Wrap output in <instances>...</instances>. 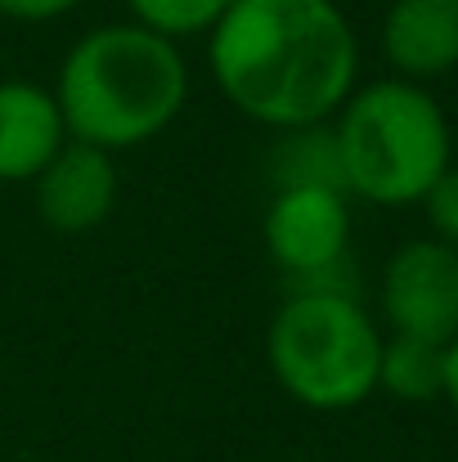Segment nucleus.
<instances>
[{
    "label": "nucleus",
    "instance_id": "obj_1",
    "mask_svg": "<svg viewBox=\"0 0 458 462\" xmlns=\"http://www.w3.org/2000/svg\"><path fill=\"white\" fill-rule=\"evenodd\" d=\"M211 81L266 131L332 122L360 86V41L337 0H234L207 32Z\"/></svg>",
    "mask_w": 458,
    "mask_h": 462
},
{
    "label": "nucleus",
    "instance_id": "obj_2",
    "mask_svg": "<svg viewBox=\"0 0 458 462\" xmlns=\"http://www.w3.org/2000/svg\"><path fill=\"white\" fill-rule=\"evenodd\" d=\"M50 90L68 140L117 157L175 126L189 104V63L175 41L122 18L81 32Z\"/></svg>",
    "mask_w": 458,
    "mask_h": 462
},
{
    "label": "nucleus",
    "instance_id": "obj_3",
    "mask_svg": "<svg viewBox=\"0 0 458 462\" xmlns=\"http://www.w3.org/2000/svg\"><path fill=\"white\" fill-rule=\"evenodd\" d=\"M328 126L346 198L373 207H418L454 166V135L441 99L400 77L360 81Z\"/></svg>",
    "mask_w": 458,
    "mask_h": 462
},
{
    "label": "nucleus",
    "instance_id": "obj_4",
    "mask_svg": "<svg viewBox=\"0 0 458 462\" xmlns=\"http://www.w3.org/2000/svg\"><path fill=\"white\" fill-rule=\"evenodd\" d=\"M382 328L355 292L297 288L266 328V368L310 413L360 409L378 391Z\"/></svg>",
    "mask_w": 458,
    "mask_h": 462
},
{
    "label": "nucleus",
    "instance_id": "obj_5",
    "mask_svg": "<svg viewBox=\"0 0 458 462\" xmlns=\"http://www.w3.org/2000/svg\"><path fill=\"white\" fill-rule=\"evenodd\" d=\"M261 247L270 265L284 274L288 292L328 288L355 292L346 274L351 256V198L323 184L275 189L261 216Z\"/></svg>",
    "mask_w": 458,
    "mask_h": 462
},
{
    "label": "nucleus",
    "instance_id": "obj_6",
    "mask_svg": "<svg viewBox=\"0 0 458 462\" xmlns=\"http://www.w3.org/2000/svg\"><path fill=\"white\" fill-rule=\"evenodd\" d=\"M378 306L396 337L450 346L458 337V252L432 234L400 243L382 265Z\"/></svg>",
    "mask_w": 458,
    "mask_h": 462
},
{
    "label": "nucleus",
    "instance_id": "obj_7",
    "mask_svg": "<svg viewBox=\"0 0 458 462\" xmlns=\"http://www.w3.org/2000/svg\"><path fill=\"white\" fill-rule=\"evenodd\" d=\"M117 193H122L117 157L81 140H63V149L32 175L36 216L50 234L63 238H81L108 225V216L117 211Z\"/></svg>",
    "mask_w": 458,
    "mask_h": 462
},
{
    "label": "nucleus",
    "instance_id": "obj_8",
    "mask_svg": "<svg viewBox=\"0 0 458 462\" xmlns=\"http://www.w3.org/2000/svg\"><path fill=\"white\" fill-rule=\"evenodd\" d=\"M387 68L427 86L458 68V0H391L378 27Z\"/></svg>",
    "mask_w": 458,
    "mask_h": 462
},
{
    "label": "nucleus",
    "instance_id": "obj_9",
    "mask_svg": "<svg viewBox=\"0 0 458 462\" xmlns=\"http://www.w3.org/2000/svg\"><path fill=\"white\" fill-rule=\"evenodd\" d=\"M68 126L50 86L0 81V184H32V175L63 149Z\"/></svg>",
    "mask_w": 458,
    "mask_h": 462
},
{
    "label": "nucleus",
    "instance_id": "obj_10",
    "mask_svg": "<svg viewBox=\"0 0 458 462\" xmlns=\"http://www.w3.org/2000/svg\"><path fill=\"white\" fill-rule=\"evenodd\" d=\"M378 391H387L400 404L441 400V391H445V346L387 332L382 359H378Z\"/></svg>",
    "mask_w": 458,
    "mask_h": 462
},
{
    "label": "nucleus",
    "instance_id": "obj_11",
    "mask_svg": "<svg viewBox=\"0 0 458 462\" xmlns=\"http://www.w3.org/2000/svg\"><path fill=\"white\" fill-rule=\"evenodd\" d=\"M270 180L275 189H293V184H323V189H341V162H337V140L332 126H297V131H279V144L270 153Z\"/></svg>",
    "mask_w": 458,
    "mask_h": 462
},
{
    "label": "nucleus",
    "instance_id": "obj_12",
    "mask_svg": "<svg viewBox=\"0 0 458 462\" xmlns=\"http://www.w3.org/2000/svg\"><path fill=\"white\" fill-rule=\"evenodd\" d=\"M122 5L131 23L180 45L189 36H207L234 0H122Z\"/></svg>",
    "mask_w": 458,
    "mask_h": 462
},
{
    "label": "nucleus",
    "instance_id": "obj_13",
    "mask_svg": "<svg viewBox=\"0 0 458 462\" xmlns=\"http://www.w3.org/2000/svg\"><path fill=\"white\" fill-rule=\"evenodd\" d=\"M418 207L427 211L432 238L458 252V166H450V171H445V175H441V180L427 189V198H423Z\"/></svg>",
    "mask_w": 458,
    "mask_h": 462
},
{
    "label": "nucleus",
    "instance_id": "obj_14",
    "mask_svg": "<svg viewBox=\"0 0 458 462\" xmlns=\"http://www.w3.org/2000/svg\"><path fill=\"white\" fill-rule=\"evenodd\" d=\"M81 0H0V23H27V27H41V23H59L77 9Z\"/></svg>",
    "mask_w": 458,
    "mask_h": 462
},
{
    "label": "nucleus",
    "instance_id": "obj_15",
    "mask_svg": "<svg viewBox=\"0 0 458 462\" xmlns=\"http://www.w3.org/2000/svg\"><path fill=\"white\" fill-rule=\"evenodd\" d=\"M441 400H450V409L458 413V337L445 346V391Z\"/></svg>",
    "mask_w": 458,
    "mask_h": 462
}]
</instances>
